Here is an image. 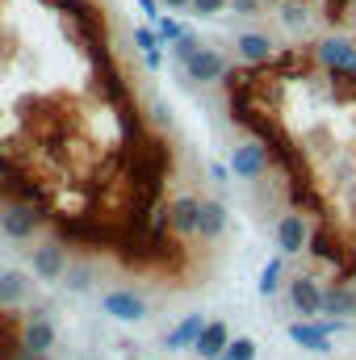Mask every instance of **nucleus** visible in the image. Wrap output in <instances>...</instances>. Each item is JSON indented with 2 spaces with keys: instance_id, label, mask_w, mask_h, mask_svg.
<instances>
[{
  "instance_id": "f257e3e1",
  "label": "nucleus",
  "mask_w": 356,
  "mask_h": 360,
  "mask_svg": "<svg viewBox=\"0 0 356 360\" xmlns=\"http://www.w3.org/2000/svg\"><path fill=\"white\" fill-rule=\"evenodd\" d=\"M42 226H46V218L38 214V205H30V201H21V197H13V201L0 205V235H4V239L30 243V239H38Z\"/></svg>"
},
{
  "instance_id": "7ed1b4c3",
  "label": "nucleus",
  "mask_w": 356,
  "mask_h": 360,
  "mask_svg": "<svg viewBox=\"0 0 356 360\" xmlns=\"http://www.w3.org/2000/svg\"><path fill=\"white\" fill-rule=\"evenodd\" d=\"M231 172L239 180H265L268 172H272V155H268V143H260V139H243L235 151H231Z\"/></svg>"
},
{
  "instance_id": "a211bd4d",
  "label": "nucleus",
  "mask_w": 356,
  "mask_h": 360,
  "mask_svg": "<svg viewBox=\"0 0 356 360\" xmlns=\"http://www.w3.org/2000/svg\"><path fill=\"white\" fill-rule=\"evenodd\" d=\"M276 21H281L289 34H302V30L310 25V13H306L298 0H281V4H276Z\"/></svg>"
},
{
  "instance_id": "bb28decb",
  "label": "nucleus",
  "mask_w": 356,
  "mask_h": 360,
  "mask_svg": "<svg viewBox=\"0 0 356 360\" xmlns=\"http://www.w3.org/2000/svg\"><path fill=\"white\" fill-rule=\"evenodd\" d=\"M231 8H235L239 17H252V13L260 8V0H231Z\"/></svg>"
},
{
  "instance_id": "20e7f679",
  "label": "nucleus",
  "mask_w": 356,
  "mask_h": 360,
  "mask_svg": "<svg viewBox=\"0 0 356 360\" xmlns=\"http://www.w3.org/2000/svg\"><path fill=\"white\" fill-rule=\"evenodd\" d=\"M72 269V256H68V243L63 239H46L30 252V272L34 281H63Z\"/></svg>"
},
{
  "instance_id": "39448f33",
  "label": "nucleus",
  "mask_w": 356,
  "mask_h": 360,
  "mask_svg": "<svg viewBox=\"0 0 356 360\" xmlns=\"http://www.w3.org/2000/svg\"><path fill=\"white\" fill-rule=\"evenodd\" d=\"M231 68H227V55L222 51H214V46H201L189 63H184V80L193 84V89H210V84H222V76H227ZM180 80V84H184Z\"/></svg>"
},
{
  "instance_id": "b1692460",
  "label": "nucleus",
  "mask_w": 356,
  "mask_h": 360,
  "mask_svg": "<svg viewBox=\"0 0 356 360\" xmlns=\"http://www.w3.org/2000/svg\"><path fill=\"white\" fill-rule=\"evenodd\" d=\"M155 30H160V38H164V42H180V38L189 34V25H180L177 17H160V21H155Z\"/></svg>"
},
{
  "instance_id": "f03ea898",
  "label": "nucleus",
  "mask_w": 356,
  "mask_h": 360,
  "mask_svg": "<svg viewBox=\"0 0 356 360\" xmlns=\"http://www.w3.org/2000/svg\"><path fill=\"white\" fill-rule=\"evenodd\" d=\"M310 55L323 72H336V76H356V42L344 34H323L310 42Z\"/></svg>"
},
{
  "instance_id": "6ab92c4d",
  "label": "nucleus",
  "mask_w": 356,
  "mask_h": 360,
  "mask_svg": "<svg viewBox=\"0 0 356 360\" xmlns=\"http://www.w3.org/2000/svg\"><path fill=\"white\" fill-rule=\"evenodd\" d=\"M281 272H285V256H272L265 264V272H260V293H265V297H272V293L281 289Z\"/></svg>"
},
{
  "instance_id": "a878e982",
  "label": "nucleus",
  "mask_w": 356,
  "mask_h": 360,
  "mask_svg": "<svg viewBox=\"0 0 356 360\" xmlns=\"http://www.w3.org/2000/svg\"><path fill=\"white\" fill-rule=\"evenodd\" d=\"M139 8H143V13H147V21H151V25H155V21H160V17H164V13H160V8H164V4H160V0H139Z\"/></svg>"
},
{
  "instance_id": "5701e85b",
  "label": "nucleus",
  "mask_w": 356,
  "mask_h": 360,
  "mask_svg": "<svg viewBox=\"0 0 356 360\" xmlns=\"http://www.w3.org/2000/svg\"><path fill=\"white\" fill-rule=\"evenodd\" d=\"M63 281H68V289H72V293H84V289L92 285V269H84V264H72Z\"/></svg>"
},
{
  "instance_id": "f8f14e48",
  "label": "nucleus",
  "mask_w": 356,
  "mask_h": 360,
  "mask_svg": "<svg viewBox=\"0 0 356 360\" xmlns=\"http://www.w3.org/2000/svg\"><path fill=\"white\" fill-rule=\"evenodd\" d=\"M105 310H109L117 323H143V319H147V302H143V293H134V289H109V293H105Z\"/></svg>"
},
{
  "instance_id": "ddd939ff",
  "label": "nucleus",
  "mask_w": 356,
  "mask_h": 360,
  "mask_svg": "<svg viewBox=\"0 0 356 360\" xmlns=\"http://www.w3.org/2000/svg\"><path fill=\"white\" fill-rule=\"evenodd\" d=\"M227 222H231V210L218 201V197H210V201H201V222H197V239L201 243H218L222 235H227Z\"/></svg>"
},
{
  "instance_id": "4be33fe9",
  "label": "nucleus",
  "mask_w": 356,
  "mask_h": 360,
  "mask_svg": "<svg viewBox=\"0 0 356 360\" xmlns=\"http://www.w3.org/2000/svg\"><path fill=\"white\" fill-rule=\"evenodd\" d=\"M222 360H256V340H252V335L231 340V348L222 352Z\"/></svg>"
},
{
  "instance_id": "412c9836",
  "label": "nucleus",
  "mask_w": 356,
  "mask_h": 360,
  "mask_svg": "<svg viewBox=\"0 0 356 360\" xmlns=\"http://www.w3.org/2000/svg\"><path fill=\"white\" fill-rule=\"evenodd\" d=\"M197 51H201V38H197L193 30H189V34H184L180 42H172V59H177L180 68H184V63H189V59H193Z\"/></svg>"
},
{
  "instance_id": "423d86ee",
  "label": "nucleus",
  "mask_w": 356,
  "mask_h": 360,
  "mask_svg": "<svg viewBox=\"0 0 356 360\" xmlns=\"http://www.w3.org/2000/svg\"><path fill=\"white\" fill-rule=\"evenodd\" d=\"M285 302H289V310L298 319H323V285L314 276H306V272L285 285Z\"/></svg>"
},
{
  "instance_id": "c85d7f7f",
  "label": "nucleus",
  "mask_w": 356,
  "mask_h": 360,
  "mask_svg": "<svg viewBox=\"0 0 356 360\" xmlns=\"http://www.w3.org/2000/svg\"><path fill=\"white\" fill-rule=\"evenodd\" d=\"M13 360H51V352H25V348H21Z\"/></svg>"
},
{
  "instance_id": "4468645a",
  "label": "nucleus",
  "mask_w": 356,
  "mask_h": 360,
  "mask_svg": "<svg viewBox=\"0 0 356 360\" xmlns=\"http://www.w3.org/2000/svg\"><path fill=\"white\" fill-rule=\"evenodd\" d=\"M231 340H235L231 327H227L222 319H214V323H205V331H201V340L193 344V352L201 360H222V352L231 348Z\"/></svg>"
},
{
  "instance_id": "aec40b11",
  "label": "nucleus",
  "mask_w": 356,
  "mask_h": 360,
  "mask_svg": "<svg viewBox=\"0 0 356 360\" xmlns=\"http://www.w3.org/2000/svg\"><path fill=\"white\" fill-rule=\"evenodd\" d=\"M231 8V0H193L189 4V13L197 17V21H214V17H222Z\"/></svg>"
},
{
  "instance_id": "9d476101",
  "label": "nucleus",
  "mask_w": 356,
  "mask_h": 360,
  "mask_svg": "<svg viewBox=\"0 0 356 360\" xmlns=\"http://www.w3.org/2000/svg\"><path fill=\"white\" fill-rule=\"evenodd\" d=\"M235 55H239V63H248V68H265L276 59V46H272V38L260 34V30H243L239 38H235Z\"/></svg>"
},
{
  "instance_id": "f3484780",
  "label": "nucleus",
  "mask_w": 356,
  "mask_h": 360,
  "mask_svg": "<svg viewBox=\"0 0 356 360\" xmlns=\"http://www.w3.org/2000/svg\"><path fill=\"white\" fill-rule=\"evenodd\" d=\"M134 46H139V55L147 59V68H151V72L164 63V38H160V30H155V25H151V30H147V25H139V30H134Z\"/></svg>"
},
{
  "instance_id": "1a4fd4ad",
  "label": "nucleus",
  "mask_w": 356,
  "mask_h": 360,
  "mask_svg": "<svg viewBox=\"0 0 356 360\" xmlns=\"http://www.w3.org/2000/svg\"><path fill=\"white\" fill-rule=\"evenodd\" d=\"M201 201H205V197H197V193H180L177 201L168 205V222H172V235H177V239H197Z\"/></svg>"
},
{
  "instance_id": "393cba45",
  "label": "nucleus",
  "mask_w": 356,
  "mask_h": 360,
  "mask_svg": "<svg viewBox=\"0 0 356 360\" xmlns=\"http://www.w3.org/2000/svg\"><path fill=\"white\" fill-rule=\"evenodd\" d=\"M210 176H214V184H231V164L214 160V164H210Z\"/></svg>"
},
{
  "instance_id": "6e6552de",
  "label": "nucleus",
  "mask_w": 356,
  "mask_h": 360,
  "mask_svg": "<svg viewBox=\"0 0 356 360\" xmlns=\"http://www.w3.org/2000/svg\"><path fill=\"white\" fill-rule=\"evenodd\" d=\"M310 222L302 218V214H281L276 222H272V235H276V248H281V256H298V252H306L310 248Z\"/></svg>"
},
{
  "instance_id": "2eb2a0df",
  "label": "nucleus",
  "mask_w": 356,
  "mask_h": 360,
  "mask_svg": "<svg viewBox=\"0 0 356 360\" xmlns=\"http://www.w3.org/2000/svg\"><path fill=\"white\" fill-rule=\"evenodd\" d=\"M30 276L17 269H0V310H17L25 297H30Z\"/></svg>"
},
{
  "instance_id": "0eeeda50",
  "label": "nucleus",
  "mask_w": 356,
  "mask_h": 360,
  "mask_svg": "<svg viewBox=\"0 0 356 360\" xmlns=\"http://www.w3.org/2000/svg\"><path fill=\"white\" fill-rule=\"evenodd\" d=\"M55 340H59V327H55L51 310H34L21 319V348L25 352H51Z\"/></svg>"
},
{
  "instance_id": "cd10ccee",
  "label": "nucleus",
  "mask_w": 356,
  "mask_h": 360,
  "mask_svg": "<svg viewBox=\"0 0 356 360\" xmlns=\"http://www.w3.org/2000/svg\"><path fill=\"white\" fill-rule=\"evenodd\" d=\"M160 4H164L168 13H189V4H193V0H160Z\"/></svg>"
},
{
  "instance_id": "9b49d317",
  "label": "nucleus",
  "mask_w": 356,
  "mask_h": 360,
  "mask_svg": "<svg viewBox=\"0 0 356 360\" xmlns=\"http://www.w3.org/2000/svg\"><path fill=\"white\" fill-rule=\"evenodd\" d=\"M323 319H340V323L356 319V289L348 281L323 285Z\"/></svg>"
},
{
  "instance_id": "dca6fc26",
  "label": "nucleus",
  "mask_w": 356,
  "mask_h": 360,
  "mask_svg": "<svg viewBox=\"0 0 356 360\" xmlns=\"http://www.w3.org/2000/svg\"><path fill=\"white\" fill-rule=\"evenodd\" d=\"M201 331H205V319H201V314H184L177 327L164 335V348H172V352H180V348H193V344L201 340Z\"/></svg>"
}]
</instances>
